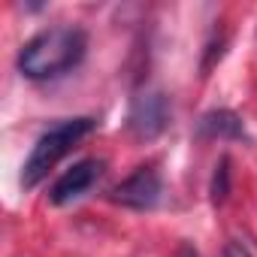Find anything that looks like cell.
Returning <instances> with one entry per match:
<instances>
[{"mask_svg": "<svg viewBox=\"0 0 257 257\" xmlns=\"http://www.w3.org/2000/svg\"><path fill=\"white\" fill-rule=\"evenodd\" d=\"M97 131V118L91 115H76V118H64L58 124H52L49 131L40 134V140L34 143L25 167H22V188L31 191L37 188L85 137H91Z\"/></svg>", "mask_w": 257, "mask_h": 257, "instance_id": "obj_2", "label": "cell"}, {"mask_svg": "<svg viewBox=\"0 0 257 257\" xmlns=\"http://www.w3.org/2000/svg\"><path fill=\"white\" fill-rule=\"evenodd\" d=\"M161 194H164V182H161V173L149 164V167H137L124 182H118L112 191H109V200L124 206V209H137V212H149L161 203Z\"/></svg>", "mask_w": 257, "mask_h": 257, "instance_id": "obj_4", "label": "cell"}, {"mask_svg": "<svg viewBox=\"0 0 257 257\" xmlns=\"http://www.w3.org/2000/svg\"><path fill=\"white\" fill-rule=\"evenodd\" d=\"M206 49H209V52H206V61H203V73H209V67L215 64V43H209ZM221 52H224V37H218V55H221Z\"/></svg>", "mask_w": 257, "mask_h": 257, "instance_id": "obj_9", "label": "cell"}, {"mask_svg": "<svg viewBox=\"0 0 257 257\" xmlns=\"http://www.w3.org/2000/svg\"><path fill=\"white\" fill-rule=\"evenodd\" d=\"M176 257H200V254H197V248H194V245L182 242V245H179V251H176Z\"/></svg>", "mask_w": 257, "mask_h": 257, "instance_id": "obj_10", "label": "cell"}, {"mask_svg": "<svg viewBox=\"0 0 257 257\" xmlns=\"http://www.w3.org/2000/svg\"><path fill=\"white\" fill-rule=\"evenodd\" d=\"M221 257H254L251 251H248V245H242V242H227L224 245V251H221Z\"/></svg>", "mask_w": 257, "mask_h": 257, "instance_id": "obj_8", "label": "cell"}, {"mask_svg": "<svg viewBox=\"0 0 257 257\" xmlns=\"http://www.w3.org/2000/svg\"><path fill=\"white\" fill-rule=\"evenodd\" d=\"M197 134L203 140H248L245 121L233 109H209L197 121Z\"/></svg>", "mask_w": 257, "mask_h": 257, "instance_id": "obj_6", "label": "cell"}, {"mask_svg": "<svg viewBox=\"0 0 257 257\" xmlns=\"http://www.w3.org/2000/svg\"><path fill=\"white\" fill-rule=\"evenodd\" d=\"M170 97L158 88H146L131 100V112H127V131L137 140H155L170 127Z\"/></svg>", "mask_w": 257, "mask_h": 257, "instance_id": "obj_3", "label": "cell"}, {"mask_svg": "<svg viewBox=\"0 0 257 257\" xmlns=\"http://www.w3.org/2000/svg\"><path fill=\"white\" fill-rule=\"evenodd\" d=\"M88 55V34L76 25H58L34 34L16 58V67L31 82H49L76 70Z\"/></svg>", "mask_w": 257, "mask_h": 257, "instance_id": "obj_1", "label": "cell"}, {"mask_svg": "<svg viewBox=\"0 0 257 257\" xmlns=\"http://www.w3.org/2000/svg\"><path fill=\"white\" fill-rule=\"evenodd\" d=\"M103 170H106V161H100V158H82V161H76L49 188V203L52 206H67V203L79 200L82 194H88L97 185V179L103 176Z\"/></svg>", "mask_w": 257, "mask_h": 257, "instance_id": "obj_5", "label": "cell"}, {"mask_svg": "<svg viewBox=\"0 0 257 257\" xmlns=\"http://www.w3.org/2000/svg\"><path fill=\"white\" fill-rule=\"evenodd\" d=\"M230 188H233L230 158H227V155H221V161L215 164L212 179H209V200H212V206H224V203H227V197H230Z\"/></svg>", "mask_w": 257, "mask_h": 257, "instance_id": "obj_7", "label": "cell"}]
</instances>
